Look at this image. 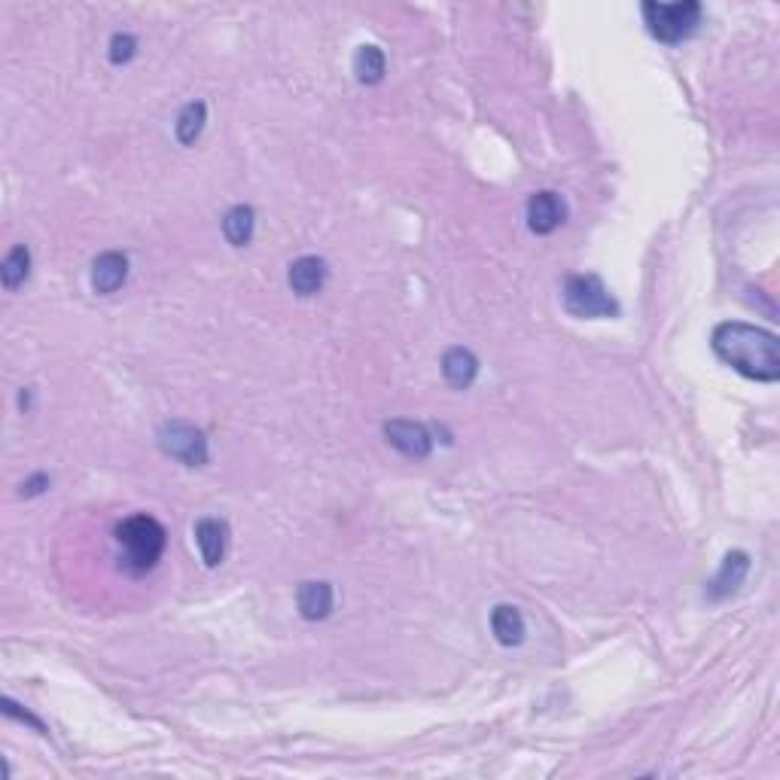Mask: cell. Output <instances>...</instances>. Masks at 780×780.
Instances as JSON below:
<instances>
[{
  "label": "cell",
  "mask_w": 780,
  "mask_h": 780,
  "mask_svg": "<svg viewBox=\"0 0 780 780\" xmlns=\"http://www.w3.org/2000/svg\"><path fill=\"white\" fill-rule=\"evenodd\" d=\"M713 354L726 366L753 381H777L780 378V342L774 333L753 327V323L726 320L710 336Z\"/></svg>",
  "instance_id": "obj_1"
},
{
  "label": "cell",
  "mask_w": 780,
  "mask_h": 780,
  "mask_svg": "<svg viewBox=\"0 0 780 780\" xmlns=\"http://www.w3.org/2000/svg\"><path fill=\"white\" fill-rule=\"evenodd\" d=\"M116 543L122 549V567L132 576H141L159 564L168 534L153 515H132L116 528Z\"/></svg>",
  "instance_id": "obj_2"
},
{
  "label": "cell",
  "mask_w": 780,
  "mask_h": 780,
  "mask_svg": "<svg viewBox=\"0 0 780 780\" xmlns=\"http://www.w3.org/2000/svg\"><path fill=\"white\" fill-rule=\"evenodd\" d=\"M646 28L662 43H680L686 40L701 19V4L683 0V4H643Z\"/></svg>",
  "instance_id": "obj_3"
},
{
  "label": "cell",
  "mask_w": 780,
  "mask_h": 780,
  "mask_svg": "<svg viewBox=\"0 0 780 780\" xmlns=\"http://www.w3.org/2000/svg\"><path fill=\"white\" fill-rule=\"evenodd\" d=\"M564 308L573 317H616L619 302L598 275H570L564 281Z\"/></svg>",
  "instance_id": "obj_4"
},
{
  "label": "cell",
  "mask_w": 780,
  "mask_h": 780,
  "mask_svg": "<svg viewBox=\"0 0 780 780\" xmlns=\"http://www.w3.org/2000/svg\"><path fill=\"white\" fill-rule=\"evenodd\" d=\"M159 445L171 458L183 461L186 467H202L208 464V439L199 427L186 421H168L159 430Z\"/></svg>",
  "instance_id": "obj_5"
},
{
  "label": "cell",
  "mask_w": 780,
  "mask_h": 780,
  "mask_svg": "<svg viewBox=\"0 0 780 780\" xmlns=\"http://www.w3.org/2000/svg\"><path fill=\"white\" fill-rule=\"evenodd\" d=\"M384 436L400 454H406V458H412V461H424L430 454V448H433L430 430L424 424H415V421H406V418L387 421L384 424Z\"/></svg>",
  "instance_id": "obj_6"
},
{
  "label": "cell",
  "mask_w": 780,
  "mask_h": 780,
  "mask_svg": "<svg viewBox=\"0 0 780 780\" xmlns=\"http://www.w3.org/2000/svg\"><path fill=\"white\" fill-rule=\"evenodd\" d=\"M564 217H567V205H564V199L558 192L546 189V192L531 195V202H528V226H531V232L549 235V232H555L564 223Z\"/></svg>",
  "instance_id": "obj_7"
},
{
  "label": "cell",
  "mask_w": 780,
  "mask_h": 780,
  "mask_svg": "<svg viewBox=\"0 0 780 780\" xmlns=\"http://www.w3.org/2000/svg\"><path fill=\"white\" fill-rule=\"evenodd\" d=\"M128 278V256L119 250H107L92 263V287L101 296L116 293Z\"/></svg>",
  "instance_id": "obj_8"
},
{
  "label": "cell",
  "mask_w": 780,
  "mask_h": 780,
  "mask_svg": "<svg viewBox=\"0 0 780 780\" xmlns=\"http://www.w3.org/2000/svg\"><path fill=\"white\" fill-rule=\"evenodd\" d=\"M226 540H229V528L223 518H199V522H195V543H199L202 561L208 567H217L223 561Z\"/></svg>",
  "instance_id": "obj_9"
},
{
  "label": "cell",
  "mask_w": 780,
  "mask_h": 780,
  "mask_svg": "<svg viewBox=\"0 0 780 780\" xmlns=\"http://www.w3.org/2000/svg\"><path fill=\"white\" fill-rule=\"evenodd\" d=\"M293 293L299 296H314L323 290V284H327V263H323L320 256H299L296 263L290 266V275H287Z\"/></svg>",
  "instance_id": "obj_10"
},
{
  "label": "cell",
  "mask_w": 780,
  "mask_h": 780,
  "mask_svg": "<svg viewBox=\"0 0 780 780\" xmlns=\"http://www.w3.org/2000/svg\"><path fill=\"white\" fill-rule=\"evenodd\" d=\"M747 570H750V555H747V552H732V555H726L723 570L717 573V579L710 582L707 598H710V601H723V598L735 595L738 585H741L744 576H747Z\"/></svg>",
  "instance_id": "obj_11"
},
{
  "label": "cell",
  "mask_w": 780,
  "mask_h": 780,
  "mask_svg": "<svg viewBox=\"0 0 780 780\" xmlns=\"http://www.w3.org/2000/svg\"><path fill=\"white\" fill-rule=\"evenodd\" d=\"M299 613L308 622H320L333 613V585L330 582H302L296 595Z\"/></svg>",
  "instance_id": "obj_12"
},
{
  "label": "cell",
  "mask_w": 780,
  "mask_h": 780,
  "mask_svg": "<svg viewBox=\"0 0 780 780\" xmlns=\"http://www.w3.org/2000/svg\"><path fill=\"white\" fill-rule=\"evenodd\" d=\"M476 372H479V360H476L473 351H467V348H451V351H445V357H442V375H445V381H448L451 387L467 390V387L476 381Z\"/></svg>",
  "instance_id": "obj_13"
},
{
  "label": "cell",
  "mask_w": 780,
  "mask_h": 780,
  "mask_svg": "<svg viewBox=\"0 0 780 780\" xmlns=\"http://www.w3.org/2000/svg\"><path fill=\"white\" fill-rule=\"evenodd\" d=\"M491 631H494V637L503 646H518L525 640V619H522V613H518L515 607L500 604L491 613Z\"/></svg>",
  "instance_id": "obj_14"
},
{
  "label": "cell",
  "mask_w": 780,
  "mask_h": 780,
  "mask_svg": "<svg viewBox=\"0 0 780 780\" xmlns=\"http://www.w3.org/2000/svg\"><path fill=\"white\" fill-rule=\"evenodd\" d=\"M253 226H256V217H253V208H247V205H235V208L223 217V235H226V241H229L232 247L250 244Z\"/></svg>",
  "instance_id": "obj_15"
},
{
  "label": "cell",
  "mask_w": 780,
  "mask_h": 780,
  "mask_svg": "<svg viewBox=\"0 0 780 780\" xmlns=\"http://www.w3.org/2000/svg\"><path fill=\"white\" fill-rule=\"evenodd\" d=\"M384 68H387V61H384V52H381L378 46H360V49H357V55H354V74H357V80H360L363 86L381 83V80H384Z\"/></svg>",
  "instance_id": "obj_16"
},
{
  "label": "cell",
  "mask_w": 780,
  "mask_h": 780,
  "mask_svg": "<svg viewBox=\"0 0 780 780\" xmlns=\"http://www.w3.org/2000/svg\"><path fill=\"white\" fill-rule=\"evenodd\" d=\"M205 119H208V107H205V101H192V104H186V107L180 110V116H177V141L186 144V147L199 141L202 128H205Z\"/></svg>",
  "instance_id": "obj_17"
},
{
  "label": "cell",
  "mask_w": 780,
  "mask_h": 780,
  "mask_svg": "<svg viewBox=\"0 0 780 780\" xmlns=\"http://www.w3.org/2000/svg\"><path fill=\"white\" fill-rule=\"evenodd\" d=\"M28 272H31V253H28L25 244H16L4 259V269H0V275H4V287L16 290L28 278Z\"/></svg>",
  "instance_id": "obj_18"
},
{
  "label": "cell",
  "mask_w": 780,
  "mask_h": 780,
  "mask_svg": "<svg viewBox=\"0 0 780 780\" xmlns=\"http://www.w3.org/2000/svg\"><path fill=\"white\" fill-rule=\"evenodd\" d=\"M135 52H138V40L132 34H113V40H110V61L113 64H128L135 58Z\"/></svg>",
  "instance_id": "obj_19"
},
{
  "label": "cell",
  "mask_w": 780,
  "mask_h": 780,
  "mask_svg": "<svg viewBox=\"0 0 780 780\" xmlns=\"http://www.w3.org/2000/svg\"><path fill=\"white\" fill-rule=\"evenodd\" d=\"M49 488V476H34V479H28L25 485H22V494L25 497H37V494H43Z\"/></svg>",
  "instance_id": "obj_20"
}]
</instances>
